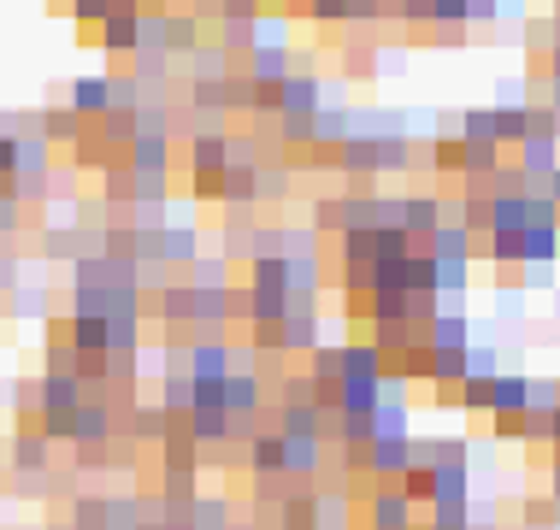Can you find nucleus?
I'll list each match as a JSON object with an SVG mask.
<instances>
[{
    "label": "nucleus",
    "instance_id": "obj_1",
    "mask_svg": "<svg viewBox=\"0 0 560 530\" xmlns=\"http://www.w3.org/2000/svg\"><path fill=\"white\" fill-rule=\"evenodd\" d=\"M555 254H560V224H532V231L490 236L495 266H555Z\"/></svg>",
    "mask_w": 560,
    "mask_h": 530
},
{
    "label": "nucleus",
    "instance_id": "obj_2",
    "mask_svg": "<svg viewBox=\"0 0 560 530\" xmlns=\"http://www.w3.org/2000/svg\"><path fill=\"white\" fill-rule=\"evenodd\" d=\"M165 165H172V148H165V136L136 130V136H130V172H136V177H165Z\"/></svg>",
    "mask_w": 560,
    "mask_h": 530
},
{
    "label": "nucleus",
    "instance_id": "obj_3",
    "mask_svg": "<svg viewBox=\"0 0 560 530\" xmlns=\"http://www.w3.org/2000/svg\"><path fill=\"white\" fill-rule=\"evenodd\" d=\"M560 165V142H555V130H532L520 142V172H532V177H549Z\"/></svg>",
    "mask_w": 560,
    "mask_h": 530
},
{
    "label": "nucleus",
    "instance_id": "obj_4",
    "mask_svg": "<svg viewBox=\"0 0 560 530\" xmlns=\"http://www.w3.org/2000/svg\"><path fill=\"white\" fill-rule=\"evenodd\" d=\"M224 165H231V136H195V148H189V172L195 177H219Z\"/></svg>",
    "mask_w": 560,
    "mask_h": 530
},
{
    "label": "nucleus",
    "instance_id": "obj_5",
    "mask_svg": "<svg viewBox=\"0 0 560 530\" xmlns=\"http://www.w3.org/2000/svg\"><path fill=\"white\" fill-rule=\"evenodd\" d=\"M71 113L78 118H107L113 113V83L107 78H78V89H71Z\"/></svg>",
    "mask_w": 560,
    "mask_h": 530
},
{
    "label": "nucleus",
    "instance_id": "obj_6",
    "mask_svg": "<svg viewBox=\"0 0 560 530\" xmlns=\"http://www.w3.org/2000/svg\"><path fill=\"white\" fill-rule=\"evenodd\" d=\"M219 401H224V419H248L254 407H260V384H254V377H224L219 384Z\"/></svg>",
    "mask_w": 560,
    "mask_h": 530
},
{
    "label": "nucleus",
    "instance_id": "obj_7",
    "mask_svg": "<svg viewBox=\"0 0 560 530\" xmlns=\"http://www.w3.org/2000/svg\"><path fill=\"white\" fill-rule=\"evenodd\" d=\"M436 224H443V201H436V195H413V201H401V231L407 236H431Z\"/></svg>",
    "mask_w": 560,
    "mask_h": 530
},
{
    "label": "nucleus",
    "instance_id": "obj_8",
    "mask_svg": "<svg viewBox=\"0 0 560 530\" xmlns=\"http://www.w3.org/2000/svg\"><path fill=\"white\" fill-rule=\"evenodd\" d=\"M466 254H472V231H466V224H436L431 231V260H460L466 266Z\"/></svg>",
    "mask_w": 560,
    "mask_h": 530
},
{
    "label": "nucleus",
    "instance_id": "obj_9",
    "mask_svg": "<svg viewBox=\"0 0 560 530\" xmlns=\"http://www.w3.org/2000/svg\"><path fill=\"white\" fill-rule=\"evenodd\" d=\"M189 377H195V384H224V377H231V354H224L219 342L195 348V354H189Z\"/></svg>",
    "mask_w": 560,
    "mask_h": 530
},
{
    "label": "nucleus",
    "instance_id": "obj_10",
    "mask_svg": "<svg viewBox=\"0 0 560 530\" xmlns=\"http://www.w3.org/2000/svg\"><path fill=\"white\" fill-rule=\"evenodd\" d=\"M372 466H377V472H389V478H401L407 466H413L407 436H377V443H372Z\"/></svg>",
    "mask_w": 560,
    "mask_h": 530
},
{
    "label": "nucleus",
    "instance_id": "obj_11",
    "mask_svg": "<svg viewBox=\"0 0 560 530\" xmlns=\"http://www.w3.org/2000/svg\"><path fill=\"white\" fill-rule=\"evenodd\" d=\"M313 136H319V142H348V136H354V118L342 113V106H319V113H313Z\"/></svg>",
    "mask_w": 560,
    "mask_h": 530
},
{
    "label": "nucleus",
    "instance_id": "obj_12",
    "mask_svg": "<svg viewBox=\"0 0 560 530\" xmlns=\"http://www.w3.org/2000/svg\"><path fill=\"white\" fill-rule=\"evenodd\" d=\"M460 142H472V148H502V142H495V113H490V106H472V113L460 118Z\"/></svg>",
    "mask_w": 560,
    "mask_h": 530
},
{
    "label": "nucleus",
    "instance_id": "obj_13",
    "mask_svg": "<svg viewBox=\"0 0 560 530\" xmlns=\"http://www.w3.org/2000/svg\"><path fill=\"white\" fill-rule=\"evenodd\" d=\"M136 19H142V12H136ZM136 19H107L101 24V48L107 54H136V36H142V24Z\"/></svg>",
    "mask_w": 560,
    "mask_h": 530
},
{
    "label": "nucleus",
    "instance_id": "obj_14",
    "mask_svg": "<svg viewBox=\"0 0 560 530\" xmlns=\"http://www.w3.org/2000/svg\"><path fill=\"white\" fill-rule=\"evenodd\" d=\"M372 525H377V530H407V495H401V490L377 495V507H372Z\"/></svg>",
    "mask_w": 560,
    "mask_h": 530
},
{
    "label": "nucleus",
    "instance_id": "obj_15",
    "mask_svg": "<svg viewBox=\"0 0 560 530\" xmlns=\"http://www.w3.org/2000/svg\"><path fill=\"white\" fill-rule=\"evenodd\" d=\"M307 19L313 24H348L354 19V0H307Z\"/></svg>",
    "mask_w": 560,
    "mask_h": 530
},
{
    "label": "nucleus",
    "instance_id": "obj_16",
    "mask_svg": "<svg viewBox=\"0 0 560 530\" xmlns=\"http://www.w3.org/2000/svg\"><path fill=\"white\" fill-rule=\"evenodd\" d=\"M436 290H443V295H460V290H466V266H460V260H436Z\"/></svg>",
    "mask_w": 560,
    "mask_h": 530
},
{
    "label": "nucleus",
    "instance_id": "obj_17",
    "mask_svg": "<svg viewBox=\"0 0 560 530\" xmlns=\"http://www.w3.org/2000/svg\"><path fill=\"white\" fill-rule=\"evenodd\" d=\"M219 12H224V24H254L260 19V0H219Z\"/></svg>",
    "mask_w": 560,
    "mask_h": 530
},
{
    "label": "nucleus",
    "instance_id": "obj_18",
    "mask_svg": "<svg viewBox=\"0 0 560 530\" xmlns=\"http://www.w3.org/2000/svg\"><path fill=\"white\" fill-rule=\"evenodd\" d=\"M278 466H283V443H271V436L254 443V472H278Z\"/></svg>",
    "mask_w": 560,
    "mask_h": 530
},
{
    "label": "nucleus",
    "instance_id": "obj_19",
    "mask_svg": "<svg viewBox=\"0 0 560 530\" xmlns=\"http://www.w3.org/2000/svg\"><path fill=\"white\" fill-rule=\"evenodd\" d=\"M254 24H260V19H254ZM254 24H224V48H231V54H248V48H254Z\"/></svg>",
    "mask_w": 560,
    "mask_h": 530
},
{
    "label": "nucleus",
    "instance_id": "obj_20",
    "mask_svg": "<svg viewBox=\"0 0 560 530\" xmlns=\"http://www.w3.org/2000/svg\"><path fill=\"white\" fill-rule=\"evenodd\" d=\"M78 24H107V12H113V0H78Z\"/></svg>",
    "mask_w": 560,
    "mask_h": 530
},
{
    "label": "nucleus",
    "instance_id": "obj_21",
    "mask_svg": "<svg viewBox=\"0 0 560 530\" xmlns=\"http://www.w3.org/2000/svg\"><path fill=\"white\" fill-rule=\"evenodd\" d=\"M42 125H48V136H66V142H71V136H78V113L66 106V113H48Z\"/></svg>",
    "mask_w": 560,
    "mask_h": 530
},
{
    "label": "nucleus",
    "instance_id": "obj_22",
    "mask_svg": "<svg viewBox=\"0 0 560 530\" xmlns=\"http://www.w3.org/2000/svg\"><path fill=\"white\" fill-rule=\"evenodd\" d=\"M78 431H83V436H107V413H95V407H83V413H78Z\"/></svg>",
    "mask_w": 560,
    "mask_h": 530
},
{
    "label": "nucleus",
    "instance_id": "obj_23",
    "mask_svg": "<svg viewBox=\"0 0 560 530\" xmlns=\"http://www.w3.org/2000/svg\"><path fill=\"white\" fill-rule=\"evenodd\" d=\"M436 165H443V172H460V142H436Z\"/></svg>",
    "mask_w": 560,
    "mask_h": 530
},
{
    "label": "nucleus",
    "instance_id": "obj_24",
    "mask_svg": "<svg viewBox=\"0 0 560 530\" xmlns=\"http://www.w3.org/2000/svg\"><path fill=\"white\" fill-rule=\"evenodd\" d=\"M542 195H549V201L560 207V165H555V172H549V189H542Z\"/></svg>",
    "mask_w": 560,
    "mask_h": 530
},
{
    "label": "nucleus",
    "instance_id": "obj_25",
    "mask_svg": "<svg viewBox=\"0 0 560 530\" xmlns=\"http://www.w3.org/2000/svg\"><path fill=\"white\" fill-rule=\"evenodd\" d=\"M549 71H555V83H560V42H555V54H549Z\"/></svg>",
    "mask_w": 560,
    "mask_h": 530
}]
</instances>
